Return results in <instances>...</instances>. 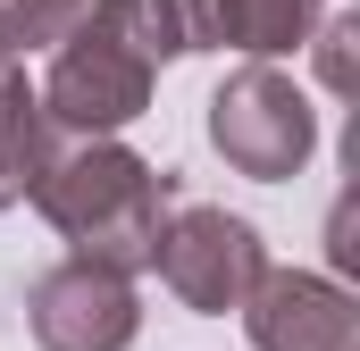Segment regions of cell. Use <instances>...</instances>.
<instances>
[{
    "instance_id": "cell-1",
    "label": "cell",
    "mask_w": 360,
    "mask_h": 351,
    "mask_svg": "<svg viewBox=\"0 0 360 351\" xmlns=\"http://www.w3.org/2000/svg\"><path fill=\"white\" fill-rule=\"evenodd\" d=\"M25 201L51 218L68 260L109 267V276H143L160 251L168 209H176V184L126 143H59Z\"/></svg>"
},
{
    "instance_id": "cell-2",
    "label": "cell",
    "mask_w": 360,
    "mask_h": 351,
    "mask_svg": "<svg viewBox=\"0 0 360 351\" xmlns=\"http://www.w3.org/2000/svg\"><path fill=\"white\" fill-rule=\"evenodd\" d=\"M210 151L235 176H252V184H285L319 151V109H310V92L285 67H252L243 59L226 84L210 92Z\"/></svg>"
},
{
    "instance_id": "cell-3",
    "label": "cell",
    "mask_w": 360,
    "mask_h": 351,
    "mask_svg": "<svg viewBox=\"0 0 360 351\" xmlns=\"http://www.w3.org/2000/svg\"><path fill=\"white\" fill-rule=\"evenodd\" d=\"M151 267H160V284L176 293L193 318H226V310H243L252 284L269 276V243H260L252 218H235V209H218V201H176L168 226H160Z\"/></svg>"
},
{
    "instance_id": "cell-4",
    "label": "cell",
    "mask_w": 360,
    "mask_h": 351,
    "mask_svg": "<svg viewBox=\"0 0 360 351\" xmlns=\"http://www.w3.org/2000/svg\"><path fill=\"white\" fill-rule=\"evenodd\" d=\"M42 117L59 143H117V126H134L151 109V67L134 51H117L101 25H76L59 51H51V76L34 84Z\"/></svg>"
},
{
    "instance_id": "cell-5",
    "label": "cell",
    "mask_w": 360,
    "mask_h": 351,
    "mask_svg": "<svg viewBox=\"0 0 360 351\" xmlns=\"http://www.w3.org/2000/svg\"><path fill=\"white\" fill-rule=\"evenodd\" d=\"M25 318H34L42 351H134V335H143L134 276H109L84 260H59L51 276H34Z\"/></svg>"
},
{
    "instance_id": "cell-6",
    "label": "cell",
    "mask_w": 360,
    "mask_h": 351,
    "mask_svg": "<svg viewBox=\"0 0 360 351\" xmlns=\"http://www.w3.org/2000/svg\"><path fill=\"white\" fill-rule=\"evenodd\" d=\"M252 351H360V301L335 276L310 267H269L243 301Z\"/></svg>"
},
{
    "instance_id": "cell-7",
    "label": "cell",
    "mask_w": 360,
    "mask_h": 351,
    "mask_svg": "<svg viewBox=\"0 0 360 351\" xmlns=\"http://www.w3.org/2000/svg\"><path fill=\"white\" fill-rule=\"evenodd\" d=\"M51 151H59V134H51L34 84H25V67H0V209H17L34 192V176L51 168Z\"/></svg>"
},
{
    "instance_id": "cell-8",
    "label": "cell",
    "mask_w": 360,
    "mask_h": 351,
    "mask_svg": "<svg viewBox=\"0 0 360 351\" xmlns=\"http://www.w3.org/2000/svg\"><path fill=\"white\" fill-rule=\"evenodd\" d=\"M310 34H319V0H226V51H243L252 67H276Z\"/></svg>"
},
{
    "instance_id": "cell-9",
    "label": "cell",
    "mask_w": 360,
    "mask_h": 351,
    "mask_svg": "<svg viewBox=\"0 0 360 351\" xmlns=\"http://www.w3.org/2000/svg\"><path fill=\"white\" fill-rule=\"evenodd\" d=\"M92 25L117 42V51H134L151 76L168 67V59H184L176 42V17H168V0H92Z\"/></svg>"
},
{
    "instance_id": "cell-10",
    "label": "cell",
    "mask_w": 360,
    "mask_h": 351,
    "mask_svg": "<svg viewBox=\"0 0 360 351\" xmlns=\"http://www.w3.org/2000/svg\"><path fill=\"white\" fill-rule=\"evenodd\" d=\"M84 17H92V0H0V67H17L34 51H59Z\"/></svg>"
},
{
    "instance_id": "cell-11",
    "label": "cell",
    "mask_w": 360,
    "mask_h": 351,
    "mask_svg": "<svg viewBox=\"0 0 360 351\" xmlns=\"http://www.w3.org/2000/svg\"><path fill=\"white\" fill-rule=\"evenodd\" d=\"M352 42H360V17H352V8L319 17V34H310V59H319V84H327V92H352Z\"/></svg>"
},
{
    "instance_id": "cell-12",
    "label": "cell",
    "mask_w": 360,
    "mask_h": 351,
    "mask_svg": "<svg viewBox=\"0 0 360 351\" xmlns=\"http://www.w3.org/2000/svg\"><path fill=\"white\" fill-rule=\"evenodd\" d=\"M184 51H226V0H168Z\"/></svg>"
}]
</instances>
